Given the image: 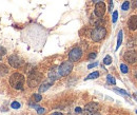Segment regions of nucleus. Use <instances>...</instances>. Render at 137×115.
<instances>
[{"label":"nucleus","instance_id":"obj_1","mask_svg":"<svg viewBox=\"0 0 137 115\" xmlns=\"http://www.w3.org/2000/svg\"><path fill=\"white\" fill-rule=\"evenodd\" d=\"M10 85L16 90H21L24 85V76L20 73H14L10 77Z\"/></svg>","mask_w":137,"mask_h":115},{"label":"nucleus","instance_id":"obj_2","mask_svg":"<svg viewBox=\"0 0 137 115\" xmlns=\"http://www.w3.org/2000/svg\"><path fill=\"white\" fill-rule=\"evenodd\" d=\"M106 35H107V30L104 27H97L91 33V38H92L93 41L98 42L104 39L106 37Z\"/></svg>","mask_w":137,"mask_h":115},{"label":"nucleus","instance_id":"obj_3","mask_svg":"<svg viewBox=\"0 0 137 115\" xmlns=\"http://www.w3.org/2000/svg\"><path fill=\"white\" fill-rule=\"evenodd\" d=\"M73 70V63L72 61H64L59 68H58V73L60 76H66L68 75Z\"/></svg>","mask_w":137,"mask_h":115},{"label":"nucleus","instance_id":"obj_4","mask_svg":"<svg viewBox=\"0 0 137 115\" xmlns=\"http://www.w3.org/2000/svg\"><path fill=\"white\" fill-rule=\"evenodd\" d=\"M40 79H41V74L38 73L37 71H33V72H31V74L29 76L28 84L31 88H34V87L38 86V84L40 83Z\"/></svg>","mask_w":137,"mask_h":115},{"label":"nucleus","instance_id":"obj_5","mask_svg":"<svg viewBox=\"0 0 137 115\" xmlns=\"http://www.w3.org/2000/svg\"><path fill=\"white\" fill-rule=\"evenodd\" d=\"M81 56H82V51L80 48H74L68 53V58H70V61H72V62L78 61L81 58Z\"/></svg>","mask_w":137,"mask_h":115},{"label":"nucleus","instance_id":"obj_6","mask_svg":"<svg viewBox=\"0 0 137 115\" xmlns=\"http://www.w3.org/2000/svg\"><path fill=\"white\" fill-rule=\"evenodd\" d=\"M123 58H124V60L127 61L128 63L133 64V63H135L137 61V53L134 50H130V51L124 53Z\"/></svg>","mask_w":137,"mask_h":115},{"label":"nucleus","instance_id":"obj_7","mask_svg":"<svg viewBox=\"0 0 137 115\" xmlns=\"http://www.w3.org/2000/svg\"><path fill=\"white\" fill-rule=\"evenodd\" d=\"M106 10H107V6L105 4V2H97L96 5H95V9H94V13L97 17H102L106 13Z\"/></svg>","mask_w":137,"mask_h":115},{"label":"nucleus","instance_id":"obj_8","mask_svg":"<svg viewBox=\"0 0 137 115\" xmlns=\"http://www.w3.org/2000/svg\"><path fill=\"white\" fill-rule=\"evenodd\" d=\"M98 109H99V105H98V103H96V102H90V103H88V105L85 106L84 111H85V113L88 115H92V114L96 113L98 111Z\"/></svg>","mask_w":137,"mask_h":115},{"label":"nucleus","instance_id":"obj_9","mask_svg":"<svg viewBox=\"0 0 137 115\" xmlns=\"http://www.w3.org/2000/svg\"><path fill=\"white\" fill-rule=\"evenodd\" d=\"M8 62H10V64L12 65L13 68H19V67L22 64V60L19 58L18 56H16V55H12V56H10V58H8Z\"/></svg>","mask_w":137,"mask_h":115},{"label":"nucleus","instance_id":"obj_10","mask_svg":"<svg viewBox=\"0 0 137 115\" xmlns=\"http://www.w3.org/2000/svg\"><path fill=\"white\" fill-rule=\"evenodd\" d=\"M128 28L131 31H136L137 30V16L136 15H131L129 20H128Z\"/></svg>","mask_w":137,"mask_h":115},{"label":"nucleus","instance_id":"obj_11","mask_svg":"<svg viewBox=\"0 0 137 115\" xmlns=\"http://www.w3.org/2000/svg\"><path fill=\"white\" fill-rule=\"evenodd\" d=\"M54 81H55V80H53V79H51V78H49L48 80H47V81H45V83H43L40 87H39V93H43V92L44 91H47L53 84H54Z\"/></svg>","mask_w":137,"mask_h":115},{"label":"nucleus","instance_id":"obj_12","mask_svg":"<svg viewBox=\"0 0 137 115\" xmlns=\"http://www.w3.org/2000/svg\"><path fill=\"white\" fill-rule=\"evenodd\" d=\"M121 42H122V31H119V32H118V37H117V45H116V50L119 49Z\"/></svg>","mask_w":137,"mask_h":115},{"label":"nucleus","instance_id":"obj_13","mask_svg":"<svg viewBox=\"0 0 137 115\" xmlns=\"http://www.w3.org/2000/svg\"><path fill=\"white\" fill-rule=\"evenodd\" d=\"M97 77H99V72H93V73H91L90 75H88V77L85 78V80H88V79H95V78H97Z\"/></svg>","mask_w":137,"mask_h":115},{"label":"nucleus","instance_id":"obj_14","mask_svg":"<svg viewBox=\"0 0 137 115\" xmlns=\"http://www.w3.org/2000/svg\"><path fill=\"white\" fill-rule=\"evenodd\" d=\"M107 80H108V83H110L111 85H115V84H116L115 78H114L112 75H108V76H107Z\"/></svg>","mask_w":137,"mask_h":115},{"label":"nucleus","instance_id":"obj_15","mask_svg":"<svg viewBox=\"0 0 137 115\" xmlns=\"http://www.w3.org/2000/svg\"><path fill=\"white\" fill-rule=\"evenodd\" d=\"M104 63L105 64H107V65H109V64H111L112 63V58H111V56H106L105 57V59H104Z\"/></svg>","mask_w":137,"mask_h":115},{"label":"nucleus","instance_id":"obj_16","mask_svg":"<svg viewBox=\"0 0 137 115\" xmlns=\"http://www.w3.org/2000/svg\"><path fill=\"white\" fill-rule=\"evenodd\" d=\"M129 7H130V2H129V1H124V2L122 3L121 9H122L123 11H128V10H129Z\"/></svg>","mask_w":137,"mask_h":115},{"label":"nucleus","instance_id":"obj_17","mask_svg":"<svg viewBox=\"0 0 137 115\" xmlns=\"http://www.w3.org/2000/svg\"><path fill=\"white\" fill-rule=\"evenodd\" d=\"M11 107H12L13 109H19V108H20V102H18V101H13L12 103H11Z\"/></svg>","mask_w":137,"mask_h":115},{"label":"nucleus","instance_id":"obj_18","mask_svg":"<svg viewBox=\"0 0 137 115\" xmlns=\"http://www.w3.org/2000/svg\"><path fill=\"white\" fill-rule=\"evenodd\" d=\"M114 91H116V92H118V93H120V94H122V95H125V96H129V94H128V92H127V91H124V90H121V89H114Z\"/></svg>","mask_w":137,"mask_h":115},{"label":"nucleus","instance_id":"obj_19","mask_svg":"<svg viewBox=\"0 0 137 115\" xmlns=\"http://www.w3.org/2000/svg\"><path fill=\"white\" fill-rule=\"evenodd\" d=\"M120 70L122 73H128V67L125 65L124 63H121L120 64Z\"/></svg>","mask_w":137,"mask_h":115},{"label":"nucleus","instance_id":"obj_20","mask_svg":"<svg viewBox=\"0 0 137 115\" xmlns=\"http://www.w3.org/2000/svg\"><path fill=\"white\" fill-rule=\"evenodd\" d=\"M117 18H118V12H117V11H115V12L113 13V18H112L113 23H115V22L117 21Z\"/></svg>","mask_w":137,"mask_h":115},{"label":"nucleus","instance_id":"obj_21","mask_svg":"<svg viewBox=\"0 0 137 115\" xmlns=\"http://www.w3.org/2000/svg\"><path fill=\"white\" fill-rule=\"evenodd\" d=\"M34 99H35L36 102H38V101H40L42 99V97H41L40 94H34Z\"/></svg>","mask_w":137,"mask_h":115},{"label":"nucleus","instance_id":"obj_22","mask_svg":"<svg viewBox=\"0 0 137 115\" xmlns=\"http://www.w3.org/2000/svg\"><path fill=\"white\" fill-rule=\"evenodd\" d=\"M36 109H37V112H38V114H43V113L45 112V110H44L43 108H39V107H37Z\"/></svg>","mask_w":137,"mask_h":115},{"label":"nucleus","instance_id":"obj_23","mask_svg":"<svg viewBox=\"0 0 137 115\" xmlns=\"http://www.w3.org/2000/svg\"><path fill=\"white\" fill-rule=\"evenodd\" d=\"M6 52H5V49H3L2 47H0V56H2V55H4Z\"/></svg>","mask_w":137,"mask_h":115},{"label":"nucleus","instance_id":"obj_24","mask_svg":"<svg viewBox=\"0 0 137 115\" xmlns=\"http://www.w3.org/2000/svg\"><path fill=\"white\" fill-rule=\"evenodd\" d=\"M95 57H96V53H92V54L89 55V58H90V59H94Z\"/></svg>","mask_w":137,"mask_h":115},{"label":"nucleus","instance_id":"obj_25","mask_svg":"<svg viewBox=\"0 0 137 115\" xmlns=\"http://www.w3.org/2000/svg\"><path fill=\"white\" fill-rule=\"evenodd\" d=\"M98 64V62H94V63H92V64H90L89 67H88V69H92V68H94V67H96Z\"/></svg>","mask_w":137,"mask_h":115},{"label":"nucleus","instance_id":"obj_26","mask_svg":"<svg viewBox=\"0 0 137 115\" xmlns=\"http://www.w3.org/2000/svg\"><path fill=\"white\" fill-rule=\"evenodd\" d=\"M132 5L133 7H137V0H132Z\"/></svg>","mask_w":137,"mask_h":115},{"label":"nucleus","instance_id":"obj_27","mask_svg":"<svg viewBox=\"0 0 137 115\" xmlns=\"http://www.w3.org/2000/svg\"><path fill=\"white\" fill-rule=\"evenodd\" d=\"M51 115H63L62 113H59V112H55V113H52Z\"/></svg>","mask_w":137,"mask_h":115},{"label":"nucleus","instance_id":"obj_28","mask_svg":"<svg viewBox=\"0 0 137 115\" xmlns=\"http://www.w3.org/2000/svg\"><path fill=\"white\" fill-rule=\"evenodd\" d=\"M76 113H81V109L80 108H76Z\"/></svg>","mask_w":137,"mask_h":115},{"label":"nucleus","instance_id":"obj_29","mask_svg":"<svg viewBox=\"0 0 137 115\" xmlns=\"http://www.w3.org/2000/svg\"><path fill=\"white\" fill-rule=\"evenodd\" d=\"M101 1H104V0H93V2L97 3V2H101Z\"/></svg>","mask_w":137,"mask_h":115},{"label":"nucleus","instance_id":"obj_30","mask_svg":"<svg viewBox=\"0 0 137 115\" xmlns=\"http://www.w3.org/2000/svg\"><path fill=\"white\" fill-rule=\"evenodd\" d=\"M92 115H100V114H99V113H97V112H96V113H94V114H92Z\"/></svg>","mask_w":137,"mask_h":115},{"label":"nucleus","instance_id":"obj_31","mask_svg":"<svg viewBox=\"0 0 137 115\" xmlns=\"http://www.w3.org/2000/svg\"><path fill=\"white\" fill-rule=\"evenodd\" d=\"M136 113H137V110H136Z\"/></svg>","mask_w":137,"mask_h":115}]
</instances>
